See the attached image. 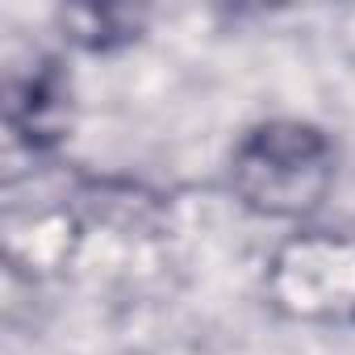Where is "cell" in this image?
<instances>
[{
  "label": "cell",
  "instance_id": "obj_1",
  "mask_svg": "<svg viewBox=\"0 0 355 355\" xmlns=\"http://www.w3.org/2000/svg\"><path fill=\"white\" fill-rule=\"evenodd\" d=\"M330 184V146L318 130L276 121L255 130L234 155V189L259 214H305Z\"/></svg>",
  "mask_w": 355,
  "mask_h": 355
}]
</instances>
